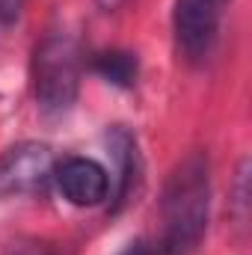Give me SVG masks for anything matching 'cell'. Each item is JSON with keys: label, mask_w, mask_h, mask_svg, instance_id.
<instances>
[{"label": "cell", "mask_w": 252, "mask_h": 255, "mask_svg": "<svg viewBox=\"0 0 252 255\" xmlns=\"http://www.w3.org/2000/svg\"><path fill=\"white\" fill-rule=\"evenodd\" d=\"M211 214V166L205 151H190L166 178L160 199V253L196 255L208 232Z\"/></svg>", "instance_id": "6da1fadb"}, {"label": "cell", "mask_w": 252, "mask_h": 255, "mask_svg": "<svg viewBox=\"0 0 252 255\" xmlns=\"http://www.w3.org/2000/svg\"><path fill=\"white\" fill-rule=\"evenodd\" d=\"M80 92V51L71 36L54 33L33 54V95L45 116H63Z\"/></svg>", "instance_id": "7a4b0ae2"}, {"label": "cell", "mask_w": 252, "mask_h": 255, "mask_svg": "<svg viewBox=\"0 0 252 255\" xmlns=\"http://www.w3.org/2000/svg\"><path fill=\"white\" fill-rule=\"evenodd\" d=\"M226 6L229 0H175L172 30H175V45L184 54V60L199 63L211 54Z\"/></svg>", "instance_id": "3957f363"}, {"label": "cell", "mask_w": 252, "mask_h": 255, "mask_svg": "<svg viewBox=\"0 0 252 255\" xmlns=\"http://www.w3.org/2000/svg\"><path fill=\"white\" fill-rule=\"evenodd\" d=\"M54 154L42 142L12 145L0 157V199L45 193L54 181Z\"/></svg>", "instance_id": "277c9868"}, {"label": "cell", "mask_w": 252, "mask_h": 255, "mask_svg": "<svg viewBox=\"0 0 252 255\" xmlns=\"http://www.w3.org/2000/svg\"><path fill=\"white\" fill-rule=\"evenodd\" d=\"M54 184L68 205L95 208L110 196V172L92 157L71 154L54 163Z\"/></svg>", "instance_id": "5b68a950"}, {"label": "cell", "mask_w": 252, "mask_h": 255, "mask_svg": "<svg viewBox=\"0 0 252 255\" xmlns=\"http://www.w3.org/2000/svg\"><path fill=\"white\" fill-rule=\"evenodd\" d=\"M107 148H110V160H113V175H116V190L113 202L116 208H122L127 196L133 190L136 178H139V148H136V136L127 128L116 125L107 133Z\"/></svg>", "instance_id": "8992f818"}, {"label": "cell", "mask_w": 252, "mask_h": 255, "mask_svg": "<svg viewBox=\"0 0 252 255\" xmlns=\"http://www.w3.org/2000/svg\"><path fill=\"white\" fill-rule=\"evenodd\" d=\"M92 68L95 74H101L107 83L113 86H122V89H130L136 83V74H139V63L133 54L127 51H104L92 60Z\"/></svg>", "instance_id": "52a82bcc"}, {"label": "cell", "mask_w": 252, "mask_h": 255, "mask_svg": "<svg viewBox=\"0 0 252 255\" xmlns=\"http://www.w3.org/2000/svg\"><path fill=\"white\" fill-rule=\"evenodd\" d=\"M229 214L238 229L250 226V160H241L232 184V199H229Z\"/></svg>", "instance_id": "ba28073f"}, {"label": "cell", "mask_w": 252, "mask_h": 255, "mask_svg": "<svg viewBox=\"0 0 252 255\" xmlns=\"http://www.w3.org/2000/svg\"><path fill=\"white\" fill-rule=\"evenodd\" d=\"M15 15H18V3L15 0H0V33L15 21Z\"/></svg>", "instance_id": "9c48e42d"}, {"label": "cell", "mask_w": 252, "mask_h": 255, "mask_svg": "<svg viewBox=\"0 0 252 255\" xmlns=\"http://www.w3.org/2000/svg\"><path fill=\"white\" fill-rule=\"evenodd\" d=\"M122 255H154V250H151L148 244H142V241H139V244H130Z\"/></svg>", "instance_id": "30bf717a"}, {"label": "cell", "mask_w": 252, "mask_h": 255, "mask_svg": "<svg viewBox=\"0 0 252 255\" xmlns=\"http://www.w3.org/2000/svg\"><path fill=\"white\" fill-rule=\"evenodd\" d=\"M98 3H101L104 9H116V6H119V3H125V0H98Z\"/></svg>", "instance_id": "8fae6325"}, {"label": "cell", "mask_w": 252, "mask_h": 255, "mask_svg": "<svg viewBox=\"0 0 252 255\" xmlns=\"http://www.w3.org/2000/svg\"><path fill=\"white\" fill-rule=\"evenodd\" d=\"M27 255H54V253H48V250H39V247H36V250H30Z\"/></svg>", "instance_id": "7c38bea8"}]
</instances>
